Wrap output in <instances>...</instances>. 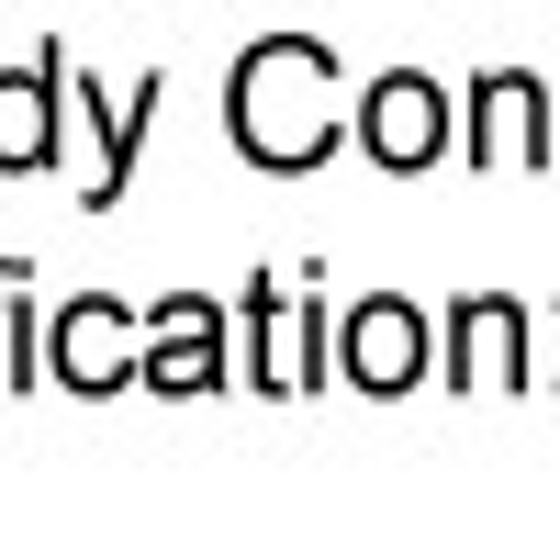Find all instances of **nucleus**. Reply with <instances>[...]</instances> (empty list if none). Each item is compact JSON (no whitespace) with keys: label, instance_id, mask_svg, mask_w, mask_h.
I'll return each instance as SVG.
<instances>
[{"label":"nucleus","instance_id":"1","mask_svg":"<svg viewBox=\"0 0 560 560\" xmlns=\"http://www.w3.org/2000/svg\"><path fill=\"white\" fill-rule=\"evenodd\" d=\"M224 124H236V147L280 179H303L325 147H337V57L303 34H269L236 57V90H224Z\"/></svg>","mask_w":560,"mask_h":560},{"label":"nucleus","instance_id":"2","mask_svg":"<svg viewBox=\"0 0 560 560\" xmlns=\"http://www.w3.org/2000/svg\"><path fill=\"white\" fill-rule=\"evenodd\" d=\"M359 147H370V168H393V179L438 168V158H448V90H438L427 68L370 79V102H359Z\"/></svg>","mask_w":560,"mask_h":560},{"label":"nucleus","instance_id":"3","mask_svg":"<svg viewBox=\"0 0 560 560\" xmlns=\"http://www.w3.org/2000/svg\"><path fill=\"white\" fill-rule=\"evenodd\" d=\"M45 370H57L68 393H113V382H147V314H124V303H68L57 325H45Z\"/></svg>","mask_w":560,"mask_h":560},{"label":"nucleus","instance_id":"4","mask_svg":"<svg viewBox=\"0 0 560 560\" xmlns=\"http://www.w3.org/2000/svg\"><path fill=\"white\" fill-rule=\"evenodd\" d=\"M549 135H560L549 79H527V68L471 79V158H493V168H538V158H549Z\"/></svg>","mask_w":560,"mask_h":560},{"label":"nucleus","instance_id":"5","mask_svg":"<svg viewBox=\"0 0 560 560\" xmlns=\"http://www.w3.org/2000/svg\"><path fill=\"white\" fill-rule=\"evenodd\" d=\"M448 382L459 393H516L527 382V303L516 292H459V314H448Z\"/></svg>","mask_w":560,"mask_h":560},{"label":"nucleus","instance_id":"6","mask_svg":"<svg viewBox=\"0 0 560 560\" xmlns=\"http://www.w3.org/2000/svg\"><path fill=\"white\" fill-rule=\"evenodd\" d=\"M337 337H348L337 359H348V382H359V393H415V382H427V314H415V303L382 292V303H359Z\"/></svg>","mask_w":560,"mask_h":560},{"label":"nucleus","instance_id":"7","mask_svg":"<svg viewBox=\"0 0 560 560\" xmlns=\"http://www.w3.org/2000/svg\"><path fill=\"white\" fill-rule=\"evenodd\" d=\"M213 382H224V314H213V303H158V314H147V393L191 404V393H213Z\"/></svg>","mask_w":560,"mask_h":560},{"label":"nucleus","instance_id":"8","mask_svg":"<svg viewBox=\"0 0 560 560\" xmlns=\"http://www.w3.org/2000/svg\"><path fill=\"white\" fill-rule=\"evenodd\" d=\"M57 102H68V57L45 45L34 68H0V168L34 179V168H57Z\"/></svg>","mask_w":560,"mask_h":560},{"label":"nucleus","instance_id":"9","mask_svg":"<svg viewBox=\"0 0 560 560\" xmlns=\"http://www.w3.org/2000/svg\"><path fill=\"white\" fill-rule=\"evenodd\" d=\"M247 337H258V393H303L314 382V314L292 325V314H280V280H258V292H247Z\"/></svg>","mask_w":560,"mask_h":560},{"label":"nucleus","instance_id":"10","mask_svg":"<svg viewBox=\"0 0 560 560\" xmlns=\"http://www.w3.org/2000/svg\"><path fill=\"white\" fill-rule=\"evenodd\" d=\"M79 102H90V124H102V179H90V202H113L124 179H135V147H147V113H158V68L124 90V113L102 102V90H79Z\"/></svg>","mask_w":560,"mask_h":560}]
</instances>
